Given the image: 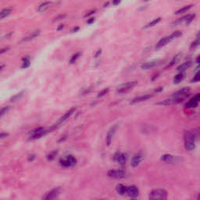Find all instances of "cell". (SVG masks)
<instances>
[{"mask_svg":"<svg viewBox=\"0 0 200 200\" xmlns=\"http://www.w3.org/2000/svg\"><path fill=\"white\" fill-rule=\"evenodd\" d=\"M40 33H41V31H40V30H36V31H33L31 34H30L29 35H27V36L25 37V38H23V39L20 41V43H21V42H29V41H31V40H33V39H34V38H36L37 37H38V35L40 34Z\"/></svg>","mask_w":200,"mask_h":200,"instance_id":"cell-19","label":"cell"},{"mask_svg":"<svg viewBox=\"0 0 200 200\" xmlns=\"http://www.w3.org/2000/svg\"><path fill=\"white\" fill-rule=\"evenodd\" d=\"M126 194H128V195L132 197V198H135V197H137L139 194V188L135 185L128 186V187H127Z\"/></svg>","mask_w":200,"mask_h":200,"instance_id":"cell-17","label":"cell"},{"mask_svg":"<svg viewBox=\"0 0 200 200\" xmlns=\"http://www.w3.org/2000/svg\"><path fill=\"white\" fill-rule=\"evenodd\" d=\"M101 53H102V49H99V50H98L97 52H96V55H95V57L97 58L98 56H99V55H101Z\"/></svg>","mask_w":200,"mask_h":200,"instance_id":"cell-46","label":"cell"},{"mask_svg":"<svg viewBox=\"0 0 200 200\" xmlns=\"http://www.w3.org/2000/svg\"><path fill=\"white\" fill-rule=\"evenodd\" d=\"M160 21H161V17H157V18L153 20L149 23H147V24L144 27V29H147V28H149V27H154V26L156 25L157 23H159Z\"/></svg>","mask_w":200,"mask_h":200,"instance_id":"cell-28","label":"cell"},{"mask_svg":"<svg viewBox=\"0 0 200 200\" xmlns=\"http://www.w3.org/2000/svg\"><path fill=\"white\" fill-rule=\"evenodd\" d=\"M116 189H117V193L120 194V195H125V194H126L127 187L126 186L124 185V184H117V188H116Z\"/></svg>","mask_w":200,"mask_h":200,"instance_id":"cell-27","label":"cell"},{"mask_svg":"<svg viewBox=\"0 0 200 200\" xmlns=\"http://www.w3.org/2000/svg\"><path fill=\"white\" fill-rule=\"evenodd\" d=\"M195 17V14H194V13H192V14H189V16H188V20H186V22H185L186 25H188V24H190V23H191V22L194 20Z\"/></svg>","mask_w":200,"mask_h":200,"instance_id":"cell-36","label":"cell"},{"mask_svg":"<svg viewBox=\"0 0 200 200\" xmlns=\"http://www.w3.org/2000/svg\"><path fill=\"white\" fill-rule=\"evenodd\" d=\"M107 175L112 178L121 179L126 177V172L123 170H109Z\"/></svg>","mask_w":200,"mask_h":200,"instance_id":"cell-9","label":"cell"},{"mask_svg":"<svg viewBox=\"0 0 200 200\" xmlns=\"http://www.w3.org/2000/svg\"><path fill=\"white\" fill-rule=\"evenodd\" d=\"M66 16H67V15H66V14H60V15H58L57 16H56V17H55V18L53 19V20H52V21L56 22V21H58V20H62V19L65 18Z\"/></svg>","mask_w":200,"mask_h":200,"instance_id":"cell-39","label":"cell"},{"mask_svg":"<svg viewBox=\"0 0 200 200\" xmlns=\"http://www.w3.org/2000/svg\"><path fill=\"white\" fill-rule=\"evenodd\" d=\"M23 92H23V91H22V92H19V93H17V94H16L15 96H13V97L11 98V99H10V102L13 103V102H16V100H19V99H20V98L22 97V96H23Z\"/></svg>","mask_w":200,"mask_h":200,"instance_id":"cell-33","label":"cell"},{"mask_svg":"<svg viewBox=\"0 0 200 200\" xmlns=\"http://www.w3.org/2000/svg\"><path fill=\"white\" fill-rule=\"evenodd\" d=\"M78 29H79V27H75V28H74V29H73V30H72V32H75V31H78Z\"/></svg>","mask_w":200,"mask_h":200,"instance_id":"cell-53","label":"cell"},{"mask_svg":"<svg viewBox=\"0 0 200 200\" xmlns=\"http://www.w3.org/2000/svg\"><path fill=\"white\" fill-rule=\"evenodd\" d=\"M75 111H76V107H72V108L70 109V110H68V111H67V113H66V114L63 116V117H60V119L56 121V124H55V125H53V127L52 128V130H54V129H56V128H57L58 127L60 126V125H62L63 122H65V121H67L69 117L72 115V114H74Z\"/></svg>","mask_w":200,"mask_h":200,"instance_id":"cell-6","label":"cell"},{"mask_svg":"<svg viewBox=\"0 0 200 200\" xmlns=\"http://www.w3.org/2000/svg\"><path fill=\"white\" fill-rule=\"evenodd\" d=\"M193 6L192 4H190V5H184V6H183L182 8H181V9H179L178 10H177L176 12L174 13L175 15H179V14H181V13H186V12H188V11L190 9H191Z\"/></svg>","mask_w":200,"mask_h":200,"instance_id":"cell-25","label":"cell"},{"mask_svg":"<svg viewBox=\"0 0 200 200\" xmlns=\"http://www.w3.org/2000/svg\"><path fill=\"white\" fill-rule=\"evenodd\" d=\"M181 35H182V32H181V31H174V32L172 33V34H170V36L172 37V38H173V39H175V38H179V37L181 36Z\"/></svg>","mask_w":200,"mask_h":200,"instance_id":"cell-37","label":"cell"},{"mask_svg":"<svg viewBox=\"0 0 200 200\" xmlns=\"http://www.w3.org/2000/svg\"><path fill=\"white\" fill-rule=\"evenodd\" d=\"M198 46H200V39L196 38L194 42H191V44L190 45L189 49H191V50H194V49H195L196 48H198Z\"/></svg>","mask_w":200,"mask_h":200,"instance_id":"cell-31","label":"cell"},{"mask_svg":"<svg viewBox=\"0 0 200 200\" xmlns=\"http://www.w3.org/2000/svg\"><path fill=\"white\" fill-rule=\"evenodd\" d=\"M9 107H4V108H2V110H1V112H0V117H3L4 114H5V113L8 111V110H9Z\"/></svg>","mask_w":200,"mask_h":200,"instance_id":"cell-41","label":"cell"},{"mask_svg":"<svg viewBox=\"0 0 200 200\" xmlns=\"http://www.w3.org/2000/svg\"><path fill=\"white\" fill-rule=\"evenodd\" d=\"M191 91L189 87H184L181 89L180 90L177 91L176 92L173 93L171 97L174 98H183V99H185L188 95H189V92Z\"/></svg>","mask_w":200,"mask_h":200,"instance_id":"cell-10","label":"cell"},{"mask_svg":"<svg viewBox=\"0 0 200 200\" xmlns=\"http://www.w3.org/2000/svg\"><path fill=\"white\" fill-rule=\"evenodd\" d=\"M95 12H96V9H94V10L90 11V12H89V13H86V14L85 15V17H87V16H90V15H92V14H93V13H95Z\"/></svg>","mask_w":200,"mask_h":200,"instance_id":"cell-45","label":"cell"},{"mask_svg":"<svg viewBox=\"0 0 200 200\" xmlns=\"http://www.w3.org/2000/svg\"><path fill=\"white\" fill-rule=\"evenodd\" d=\"M80 56H81V52H76L75 54L73 55L70 60V64H74V63H76V61H77L78 58L80 57Z\"/></svg>","mask_w":200,"mask_h":200,"instance_id":"cell-32","label":"cell"},{"mask_svg":"<svg viewBox=\"0 0 200 200\" xmlns=\"http://www.w3.org/2000/svg\"><path fill=\"white\" fill-rule=\"evenodd\" d=\"M9 49V47H6V48H3V49H1V51H0V53L1 54H2V53H4L5 52H6V51H8Z\"/></svg>","mask_w":200,"mask_h":200,"instance_id":"cell-44","label":"cell"},{"mask_svg":"<svg viewBox=\"0 0 200 200\" xmlns=\"http://www.w3.org/2000/svg\"><path fill=\"white\" fill-rule=\"evenodd\" d=\"M182 56H183V53H182V52H179L178 54H177L176 56H174V58L171 60V61L168 63V65L167 66L166 68H168V67H173L174 65H175V64H176V63H177V62L181 60V59Z\"/></svg>","mask_w":200,"mask_h":200,"instance_id":"cell-20","label":"cell"},{"mask_svg":"<svg viewBox=\"0 0 200 200\" xmlns=\"http://www.w3.org/2000/svg\"><path fill=\"white\" fill-rule=\"evenodd\" d=\"M50 131L52 130H51V129L50 130H45L44 128H35V129L31 131V132H30L31 136L29 138V140H35V139H40V138L45 136V135H46L47 133H49Z\"/></svg>","mask_w":200,"mask_h":200,"instance_id":"cell-3","label":"cell"},{"mask_svg":"<svg viewBox=\"0 0 200 200\" xmlns=\"http://www.w3.org/2000/svg\"><path fill=\"white\" fill-rule=\"evenodd\" d=\"M195 138L194 133L190 131H185L184 134V147L188 151H192L195 147Z\"/></svg>","mask_w":200,"mask_h":200,"instance_id":"cell-1","label":"cell"},{"mask_svg":"<svg viewBox=\"0 0 200 200\" xmlns=\"http://www.w3.org/2000/svg\"><path fill=\"white\" fill-rule=\"evenodd\" d=\"M34 158H35V156L33 155V154L32 155H30L28 156V161L29 162H32V161L34 160Z\"/></svg>","mask_w":200,"mask_h":200,"instance_id":"cell-43","label":"cell"},{"mask_svg":"<svg viewBox=\"0 0 200 200\" xmlns=\"http://www.w3.org/2000/svg\"><path fill=\"white\" fill-rule=\"evenodd\" d=\"M200 81V73H196L191 80V83H195V82H199Z\"/></svg>","mask_w":200,"mask_h":200,"instance_id":"cell-35","label":"cell"},{"mask_svg":"<svg viewBox=\"0 0 200 200\" xmlns=\"http://www.w3.org/2000/svg\"><path fill=\"white\" fill-rule=\"evenodd\" d=\"M128 159V154L125 153H121V152H117L114 156V160L118 163L121 166H125L127 163Z\"/></svg>","mask_w":200,"mask_h":200,"instance_id":"cell-7","label":"cell"},{"mask_svg":"<svg viewBox=\"0 0 200 200\" xmlns=\"http://www.w3.org/2000/svg\"><path fill=\"white\" fill-rule=\"evenodd\" d=\"M60 188L59 187L55 188L53 189H52L51 191H48V192L44 195L42 200H53L56 196L58 195V194L60 193Z\"/></svg>","mask_w":200,"mask_h":200,"instance_id":"cell-12","label":"cell"},{"mask_svg":"<svg viewBox=\"0 0 200 200\" xmlns=\"http://www.w3.org/2000/svg\"><path fill=\"white\" fill-rule=\"evenodd\" d=\"M153 96L154 94H145V95H142V96L134 98L132 100V102H131V103H132V104H135V103H142V102L146 101V100H149V99H152Z\"/></svg>","mask_w":200,"mask_h":200,"instance_id":"cell-14","label":"cell"},{"mask_svg":"<svg viewBox=\"0 0 200 200\" xmlns=\"http://www.w3.org/2000/svg\"><path fill=\"white\" fill-rule=\"evenodd\" d=\"M12 12H13V9L12 8H6V9H2L1 11V13H0V18L3 20L4 18L7 17L9 15H10Z\"/></svg>","mask_w":200,"mask_h":200,"instance_id":"cell-24","label":"cell"},{"mask_svg":"<svg viewBox=\"0 0 200 200\" xmlns=\"http://www.w3.org/2000/svg\"><path fill=\"white\" fill-rule=\"evenodd\" d=\"M191 99H192V100H194V101L197 102V103H198V102L200 101V93L195 95V96H194V97L191 98Z\"/></svg>","mask_w":200,"mask_h":200,"instance_id":"cell-42","label":"cell"},{"mask_svg":"<svg viewBox=\"0 0 200 200\" xmlns=\"http://www.w3.org/2000/svg\"><path fill=\"white\" fill-rule=\"evenodd\" d=\"M197 199H198V200H200V193H199V194H198V197H197Z\"/></svg>","mask_w":200,"mask_h":200,"instance_id":"cell-55","label":"cell"},{"mask_svg":"<svg viewBox=\"0 0 200 200\" xmlns=\"http://www.w3.org/2000/svg\"><path fill=\"white\" fill-rule=\"evenodd\" d=\"M198 103L194 101V100H192V99H190L189 101L188 102V103L185 104V108L186 109L195 108V107L198 106Z\"/></svg>","mask_w":200,"mask_h":200,"instance_id":"cell-30","label":"cell"},{"mask_svg":"<svg viewBox=\"0 0 200 200\" xmlns=\"http://www.w3.org/2000/svg\"><path fill=\"white\" fill-rule=\"evenodd\" d=\"M167 192L162 188L153 190L149 194V200H167Z\"/></svg>","mask_w":200,"mask_h":200,"instance_id":"cell-2","label":"cell"},{"mask_svg":"<svg viewBox=\"0 0 200 200\" xmlns=\"http://www.w3.org/2000/svg\"><path fill=\"white\" fill-rule=\"evenodd\" d=\"M161 160L167 163H174L176 162V157L170 154H164L161 156Z\"/></svg>","mask_w":200,"mask_h":200,"instance_id":"cell-18","label":"cell"},{"mask_svg":"<svg viewBox=\"0 0 200 200\" xmlns=\"http://www.w3.org/2000/svg\"><path fill=\"white\" fill-rule=\"evenodd\" d=\"M51 5V2H43V3H42L41 5H39V6H38V12L39 13H45V11L47 10V9H49V6H50Z\"/></svg>","mask_w":200,"mask_h":200,"instance_id":"cell-23","label":"cell"},{"mask_svg":"<svg viewBox=\"0 0 200 200\" xmlns=\"http://www.w3.org/2000/svg\"><path fill=\"white\" fill-rule=\"evenodd\" d=\"M191 64H192V62L191 61H186L184 63H181V65H179L177 67V70H178L179 72H184L187 69H188L191 67Z\"/></svg>","mask_w":200,"mask_h":200,"instance_id":"cell-22","label":"cell"},{"mask_svg":"<svg viewBox=\"0 0 200 200\" xmlns=\"http://www.w3.org/2000/svg\"><path fill=\"white\" fill-rule=\"evenodd\" d=\"M58 153V151H52L49 154V155L47 156V160L49 161H52L55 158H56V155H57Z\"/></svg>","mask_w":200,"mask_h":200,"instance_id":"cell-34","label":"cell"},{"mask_svg":"<svg viewBox=\"0 0 200 200\" xmlns=\"http://www.w3.org/2000/svg\"><path fill=\"white\" fill-rule=\"evenodd\" d=\"M7 134L6 133H3V132H2V133H1V136H0V138H1V139H4V137H6V136H7Z\"/></svg>","mask_w":200,"mask_h":200,"instance_id":"cell-49","label":"cell"},{"mask_svg":"<svg viewBox=\"0 0 200 200\" xmlns=\"http://www.w3.org/2000/svg\"><path fill=\"white\" fill-rule=\"evenodd\" d=\"M138 81H129V82H127L125 84H123L121 85L120 86L117 87V92L118 93H126L128 91L131 90L132 89H133L135 85H137Z\"/></svg>","mask_w":200,"mask_h":200,"instance_id":"cell-5","label":"cell"},{"mask_svg":"<svg viewBox=\"0 0 200 200\" xmlns=\"http://www.w3.org/2000/svg\"><path fill=\"white\" fill-rule=\"evenodd\" d=\"M185 78V73L184 72H179L178 74H176L174 78V84L175 85H178Z\"/></svg>","mask_w":200,"mask_h":200,"instance_id":"cell-21","label":"cell"},{"mask_svg":"<svg viewBox=\"0 0 200 200\" xmlns=\"http://www.w3.org/2000/svg\"><path fill=\"white\" fill-rule=\"evenodd\" d=\"M163 62V60H152V61L146 62V63H142V66H141V68L142 70H149V69H151L153 67H155L156 66L160 65L161 63Z\"/></svg>","mask_w":200,"mask_h":200,"instance_id":"cell-13","label":"cell"},{"mask_svg":"<svg viewBox=\"0 0 200 200\" xmlns=\"http://www.w3.org/2000/svg\"><path fill=\"white\" fill-rule=\"evenodd\" d=\"M60 165L63 167H72L77 164V159L72 155H69L61 159L60 161Z\"/></svg>","mask_w":200,"mask_h":200,"instance_id":"cell-4","label":"cell"},{"mask_svg":"<svg viewBox=\"0 0 200 200\" xmlns=\"http://www.w3.org/2000/svg\"><path fill=\"white\" fill-rule=\"evenodd\" d=\"M184 99L183 98H174L170 97L169 99H164L162 101L157 103V105H160V106H170V105H174V104H178V103H181Z\"/></svg>","mask_w":200,"mask_h":200,"instance_id":"cell-8","label":"cell"},{"mask_svg":"<svg viewBox=\"0 0 200 200\" xmlns=\"http://www.w3.org/2000/svg\"><path fill=\"white\" fill-rule=\"evenodd\" d=\"M188 16H189V14L185 15V16H184L183 17H181V18L177 19V20H176L175 21H174L173 23H172V25L176 26V25H178V24H180V23H183V22H186V20H187L188 18Z\"/></svg>","mask_w":200,"mask_h":200,"instance_id":"cell-29","label":"cell"},{"mask_svg":"<svg viewBox=\"0 0 200 200\" xmlns=\"http://www.w3.org/2000/svg\"><path fill=\"white\" fill-rule=\"evenodd\" d=\"M22 60H23V63H22L21 68L26 69L31 65V59H30V56H24V57L22 59Z\"/></svg>","mask_w":200,"mask_h":200,"instance_id":"cell-26","label":"cell"},{"mask_svg":"<svg viewBox=\"0 0 200 200\" xmlns=\"http://www.w3.org/2000/svg\"><path fill=\"white\" fill-rule=\"evenodd\" d=\"M94 21H95V18H93V17H92V18H91L90 20H88V22H87V23H89V24H91V23H93Z\"/></svg>","mask_w":200,"mask_h":200,"instance_id":"cell-47","label":"cell"},{"mask_svg":"<svg viewBox=\"0 0 200 200\" xmlns=\"http://www.w3.org/2000/svg\"><path fill=\"white\" fill-rule=\"evenodd\" d=\"M63 27H64V25H63V24H60V25L58 27L57 31H60V30H61V29H63Z\"/></svg>","mask_w":200,"mask_h":200,"instance_id":"cell-50","label":"cell"},{"mask_svg":"<svg viewBox=\"0 0 200 200\" xmlns=\"http://www.w3.org/2000/svg\"><path fill=\"white\" fill-rule=\"evenodd\" d=\"M3 67H4V65H3V64H2V65H1V67H0V70H3Z\"/></svg>","mask_w":200,"mask_h":200,"instance_id":"cell-54","label":"cell"},{"mask_svg":"<svg viewBox=\"0 0 200 200\" xmlns=\"http://www.w3.org/2000/svg\"><path fill=\"white\" fill-rule=\"evenodd\" d=\"M144 154L140 152L139 153L135 154L132 159V161H131V165H132L133 167H136L141 163V162L144 160Z\"/></svg>","mask_w":200,"mask_h":200,"instance_id":"cell-11","label":"cell"},{"mask_svg":"<svg viewBox=\"0 0 200 200\" xmlns=\"http://www.w3.org/2000/svg\"><path fill=\"white\" fill-rule=\"evenodd\" d=\"M162 90H163V87H159L158 89H156V90H155V92H156V93H158V92H161V91H162Z\"/></svg>","mask_w":200,"mask_h":200,"instance_id":"cell-48","label":"cell"},{"mask_svg":"<svg viewBox=\"0 0 200 200\" xmlns=\"http://www.w3.org/2000/svg\"><path fill=\"white\" fill-rule=\"evenodd\" d=\"M132 200H135V199H132Z\"/></svg>","mask_w":200,"mask_h":200,"instance_id":"cell-56","label":"cell"},{"mask_svg":"<svg viewBox=\"0 0 200 200\" xmlns=\"http://www.w3.org/2000/svg\"><path fill=\"white\" fill-rule=\"evenodd\" d=\"M196 37H197V38H198V39H200V30L198 31V33H197Z\"/></svg>","mask_w":200,"mask_h":200,"instance_id":"cell-52","label":"cell"},{"mask_svg":"<svg viewBox=\"0 0 200 200\" xmlns=\"http://www.w3.org/2000/svg\"><path fill=\"white\" fill-rule=\"evenodd\" d=\"M117 125H114V126L111 127L110 130L108 131L107 135V137H106V142L108 146H110L112 142V140H113V138L114 137V135L116 133V131H117Z\"/></svg>","mask_w":200,"mask_h":200,"instance_id":"cell-15","label":"cell"},{"mask_svg":"<svg viewBox=\"0 0 200 200\" xmlns=\"http://www.w3.org/2000/svg\"><path fill=\"white\" fill-rule=\"evenodd\" d=\"M172 40H174V39L172 38V37L170 36V35H169V36L163 37V38H161V39L156 43V49H161L162 47L165 46V45H167L169 42H171Z\"/></svg>","mask_w":200,"mask_h":200,"instance_id":"cell-16","label":"cell"},{"mask_svg":"<svg viewBox=\"0 0 200 200\" xmlns=\"http://www.w3.org/2000/svg\"><path fill=\"white\" fill-rule=\"evenodd\" d=\"M196 63H197V67L195 70L196 73H200V56H198L196 59Z\"/></svg>","mask_w":200,"mask_h":200,"instance_id":"cell-40","label":"cell"},{"mask_svg":"<svg viewBox=\"0 0 200 200\" xmlns=\"http://www.w3.org/2000/svg\"><path fill=\"white\" fill-rule=\"evenodd\" d=\"M109 91H110V89H103V90H102L101 92H99V94H98V97H103V96H106V95L109 92Z\"/></svg>","mask_w":200,"mask_h":200,"instance_id":"cell-38","label":"cell"},{"mask_svg":"<svg viewBox=\"0 0 200 200\" xmlns=\"http://www.w3.org/2000/svg\"><path fill=\"white\" fill-rule=\"evenodd\" d=\"M119 3H121V1H114V2H113V4L115 5H118Z\"/></svg>","mask_w":200,"mask_h":200,"instance_id":"cell-51","label":"cell"}]
</instances>
